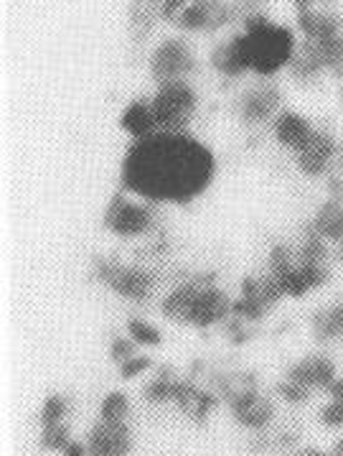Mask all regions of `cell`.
Listing matches in <instances>:
<instances>
[{"label":"cell","mask_w":343,"mask_h":456,"mask_svg":"<svg viewBox=\"0 0 343 456\" xmlns=\"http://www.w3.org/2000/svg\"><path fill=\"white\" fill-rule=\"evenodd\" d=\"M298 26L306 34V41L341 37V19L331 11H318V8L298 11Z\"/></svg>","instance_id":"obj_19"},{"label":"cell","mask_w":343,"mask_h":456,"mask_svg":"<svg viewBox=\"0 0 343 456\" xmlns=\"http://www.w3.org/2000/svg\"><path fill=\"white\" fill-rule=\"evenodd\" d=\"M310 52L318 56L323 72L343 77V37L323 38V41H306Z\"/></svg>","instance_id":"obj_21"},{"label":"cell","mask_w":343,"mask_h":456,"mask_svg":"<svg viewBox=\"0 0 343 456\" xmlns=\"http://www.w3.org/2000/svg\"><path fill=\"white\" fill-rule=\"evenodd\" d=\"M339 164L343 166V143H341V148H339Z\"/></svg>","instance_id":"obj_37"},{"label":"cell","mask_w":343,"mask_h":456,"mask_svg":"<svg viewBox=\"0 0 343 456\" xmlns=\"http://www.w3.org/2000/svg\"><path fill=\"white\" fill-rule=\"evenodd\" d=\"M318 420L328 431H343V403L328 401L318 408Z\"/></svg>","instance_id":"obj_28"},{"label":"cell","mask_w":343,"mask_h":456,"mask_svg":"<svg viewBox=\"0 0 343 456\" xmlns=\"http://www.w3.org/2000/svg\"><path fill=\"white\" fill-rule=\"evenodd\" d=\"M280 105H283L280 90L272 82H259V85H254V87H250V90L242 94V100H239V115H242L244 123L259 126V123L275 120L277 112H280Z\"/></svg>","instance_id":"obj_13"},{"label":"cell","mask_w":343,"mask_h":456,"mask_svg":"<svg viewBox=\"0 0 343 456\" xmlns=\"http://www.w3.org/2000/svg\"><path fill=\"white\" fill-rule=\"evenodd\" d=\"M156 224V215L148 204L140 201H132L123 191H117L112 201L108 204V212H105V227H108L112 235L117 238H143L153 230Z\"/></svg>","instance_id":"obj_5"},{"label":"cell","mask_w":343,"mask_h":456,"mask_svg":"<svg viewBox=\"0 0 343 456\" xmlns=\"http://www.w3.org/2000/svg\"><path fill=\"white\" fill-rule=\"evenodd\" d=\"M232 306H235V298L229 293L224 291V289H219L217 283H206L196 293V298H194L191 309L186 314L183 324L196 329L217 327L221 322L232 319Z\"/></svg>","instance_id":"obj_9"},{"label":"cell","mask_w":343,"mask_h":456,"mask_svg":"<svg viewBox=\"0 0 343 456\" xmlns=\"http://www.w3.org/2000/svg\"><path fill=\"white\" fill-rule=\"evenodd\" d=\"M244 26L247 28L242 34V44H244L250 72L272 77L283 67H290L292 56L298 52V44L290 28L277 26L265 16H250Z\"/></svg>","instance_id":"obj_2"},{"label":"cell","mask_w":343,"mask_h":456,"mask_svg":"<svg viewBox=\"0 0 343 456\" xmlns=\"http://www.w3.org/2000/svg\"><path fill=\"white\" fill-rule=\"evenodd\" d=\"M61 456H87V444H79V441H72L67 449H64V454Z\"/></svg>","instance_id":"obj_33"},{"label":"cell","mask_w":343,"mask_h":456,"mask_svg":"<svg viewBox=\"0 0 343 456\" xmlns=\"http://www.w3.org/2000/svg\"><path fill=\"white\" fill-rule=\"evenodd\" d=\"M313 133H315L313 123L306 120L300 112H292V110L277 112V118L272 120V135H275V141L283 148H288L290 153H295L298 148L306 146L307 138Z\"/></svg>","instance_id":"obj_14"},{"label":"cell","mask_w":343,"mask_h":456,"mask_svg":"<svg viewBox=\"0 0 343 456\" xmlns=\"http://www.w3.org/2000/svg\"><path fill=\"white\" fill-rule=\"evenodd\" d=\"M285 456H303V454H300V449H295V452H290V454H285Z\"/></svg>","instance_id":"obj_38"},{"label":"cell","mask_w":343,"mask_h":456,"mask_svg":"<svg viewBox=\"0 0 343 456\" xmlns=\"http://www.w3.org/2000/svg\"><path fill=\"white\" fill-rule=\"evenodd\" d=\"M188 3H191V0H161L163 19L176 20L179 16H181L183 11H186V5H188Z\"/></svg>","instance_id":"obj_31"},{"label":"cell","mask_w":343,"mask_h":456,"mask_svg":"<svg viewBox=\"0 0 343 456\" xmlns=\"http://www.w3.org/2000/svg\"><path fill=\"white\" fill-rule=\"evenodd\" d=\"M196 69V59L191 54L188 44L181 38H168L150 56V74L158 85L179 82L188 72Z\"/></svg>","instance_id":"obj_8"},{"label":"cell","mask_w":343,"mask_h":456,"mask_svg":"<svg viewBox=\"0 0 343 456\" xmlns=\"http://www.w3.org/2000/svg\"><path fill=\"white\" fill-rule=\"evenodd\" d=\"M150 367H153V362H150V357H148V354H135V357H130L127 362L120 365V372H123V378H125V380H132V378H140V375H145Z\"/></svg>","instance_id":"obj_30"},{"label":"cell","mask_w":343,"mask_h":456,"mask_svg":"<svg viewBox=\"0 0 343 456\" xmlns=\"http://www.w3.org/2000/svg\"><path fill=\"white\" fill-rule=\"evenodd\" d=\"M138 345L130 339V337H115L112 339V345H109V357L117 362V365H123V362H127L130 357H135L138 354Z\"/></svg>","instance_id":"obj_29"},{"label":"cell","mask_w":343,"mask_h":456,"mask_svg":"<svg viewBox=\"0 0 343 456\" xmlns=\"http://www.w3.org/2000/svg\"><path fill=\"white\" fill-rule=\"evenodd\" d=\"M341 200H343V179H341Z\"/></svg>","instance_id":"obj_39"},{"label":"cell","mask_w":343,"mask_h":456,"mask_svg":"<svg viewBox=\"0 0 343 456\" xmlns=\"http://www.w3.org/2000/svg\"><path fill=\"white\" fill-rule=\"evenodd\" d=\"M87 456H127L132 452L130 423L97 420L87 431Z\"/></svg>","instance_id":"obj_12"},{"label":"cell","mask_w":343,"mask_h":456,"mask_svg":"<svg viewBox=\"0 0 343 456\" xmlns=\"http://www.w3.org/2000/svg\"><path fill=\"white\" fill-rule=\"evenodd\" d=\"M130 419V401L123 390H112L100 403V420H112V423H127Z\"/></svg>","instance_id":"obj_22"},{"label":"cell","mask_w":343,"mask_h":456,"mask_svg":"<svg viewBox=\"0 0 343 456\" xmlns=\"http://www.w3.org/2000/svg\"><path fill=\"white\" fill-rule=\"evenodd\" d=\"M127 337H130L135 345H143V347H158L163 339L158 327H153V324L145 322V319H130V322H127Z\"/></svg>","instance_id":"obj_24"},{"label":"cell","mask_w":343,"mask_h":456,"mask_svg":"<svg viewBox=\"0 0 343 456\" xmlns=\"http://www.w3.org/2000/svg\"><path fill=\"white\" fill-rule=\"evenodd\" d=\"M67 411H69V403L64 395H49L44 405H41V413H38V420H41V428H52V426H59L67 419Z\"/></svg>","instance_id":"obj_25"},{"label":"cell","mask_w":343,"mask_h":456,"mask_svg":"<svg viewBox=\"0 0 343 456\" xmlns=\"http://www.w3.org/2000/svg\"><path fill=\"white\" fill-rule=\"evenodd\" d=\"M285 378L307 387L310 393H325L331 383L339 378V367L333 362V357H328L323 352H310L285 370Z\"/></svg>","instance_id":"obj_10"},{"label":"cell","mask_w":343,"mask_h":456,"mask_svg":"<svg viewBox=\"0 0 343 456\" xmlns=\"http://www.w3.org/2000/svg\"><path fill=\"white\" fill-rule=\"evenodd\" d=\"M206 283H214V275H211V278H209V275L191 278V281H186V283H181V286H176L173 291L163 298V314H165L168 319L181 322L183 324V322H186V314H188L191 304H194V298H196V293H199Z\"/></svg>","instance_id":"obj_17"},{"label":"cell","mask_w":343,"mask_h":456,"mask_svg":"<svg viewBox=\"0 0 343 456\" xmlns=\"http://www.w3.org/2000/svg\"><path fill=\"white\" fill-rule=\"evenodd\" d=\"M97 275L105 281L109 291H115L120 298L132 301V304H143L150 298V293L156 289V275L138 265H123L117 260H102L97 265Z\"/></svg>","instance_id":"obj_6"},{"label":"cell","mask_w":343,"mask_h":456,"mask_svg":"<svg viewBox=\"0 0 343 456\" xmlns=\"http://www.w3.org/2000/svg\"><path fill=\"white\" fill-rule=\"evenodd\" d=\"M120 123L135 141H145V138L158 133V123H156V115H153V108L148 100L130 102L123 112V118H120Z\"/></svg>","instance_id":"obj_20"},{"label":"cell","mask_w":343,"mask_h":456,"mask_svg":"<svg viewBox=\"0 0 343 456\" xmlns=\"http://www.w3.org/2000/svg\"><path fill=\"white\" fill-rule=\"evenodd\" d=\"M336 257H339V260H343V242L339 245V253H336Z\"/></svg>","instance_id":"obj_36"},{"label":"cell","mask_w":343,"mask_h":456,"mask_svg":"<svg viewBox=\"0 0 343 456\" xmlns=\"http://www.w3.org/2000/svg\"><path fill=\"white\" fill-rule=\"evenodd\" d=\"M72 444V428L67 423H59L52 428H41V449L44 452H59L64 454V449Z\"/></svg>","instance_id":"obj_26"},{"label":"cell","mask_w":343,"mask_h":456,"mask_svg":"<svg viewBox=\"0 0 343 456\" xmlns=\"http://www.w3.org/2000/svg\"><path fill=\"white\" fill-rule=\"evenodd\" d=\"M339 148H341V143L331 133L315 128V133L307 138L306 146L292 153V161L303 176L321 179L331 171V166L339 164Z\"/></svg>","instance_id":"obj_7"},{"label":"cell","mask_w":343,"mask_h":456,"mask_svg":"<svg viewBox=\"0 0 343 456\" xmlns=\"http://www.w3.org/2000/svg\"><path fill=\"white\" fill-rule=\"evenodd\" d=\"M307 227L323 238L328 245H341L343 242V200H325L307 222Z\"/></svg>","instance_id":"obj_15"},{"label":"cell","mask_w":343,"mask_h":456,"mask_svg":"<svg viewBox=\"0 0 343 456\" xmlns=\"http://www.w3.org/2000/svg\"><path fill=\"white\" fill-rule=\"evenodd\" d=\"M211 151L186 133H156L135 141L123 161V186L150 201L196 200L214 182Z\"/></svg>","instance_id":"obj_1"},{"label":"cell","mask_w":343,"mask_h":456,"mask_svg":"<svg viewBox=\"0 0 343 456\" xmlns=\"http://www.w3.org/2000/svg\"><path fill=\"white\" fill-rule=\"evenodd\" d=\"M331 449H333V452H336V454H339V456H343V436L336 438V444H333Z\"/></svg>","instance_id":"obj_35"},{"label":"cell","mask_w":343,"mask_h":456,"mask_svg":"<svg viewBox=\"0 0 343 456\" xmlns=\"http://www.w3.org/2000/svg\"><path fill=\"white\" fill-rule=\"evenodd\" d=\"M179 383L176 378L171 375H156L150 383L145 385V401L150 403H173L176 401V390H179Z\"/></svg>","instance_id":"obj_23"},{"label":"cell","mask_w":343,"mask_h":456,"mask_svg":"<svg viewBox=\"0 0 343 456\" xmlns=\"http://www.w3.org/2000/svg\"><path fill=\"white\" fill-rule=\"evenodd\" d=\"M300 454L303 456H339L333 449H318V446H306V449H300Z\"/></svg>","instance_id":"obj_34"},{"label":"cell","mask_w":343,"mask_h":456,"mask_svg":"<svg viewBox=\"0 0 343 456\" xmlns=\"http://www.w3.org/2000/svg\"><path fill=\"white\" fill-rule=\"evenodd\" d=\"M310 331H313L318 345L343 342V298L315 311L310 319Z\"/></svg>","instance_id":"obj_16"},{"label":"cell","mask_w":343,"mask_h":456,"mask_svg":"<svg viewBox=\"0 0 343 456\" xmlns=\"http://www.w3.org/2000/svg\"><path fill=\"white\" fill-rule=\"evenodd\" d=\"M325 395L331 398V401H339L343 403V375H339L333 383H331V387L325 390Z\"/></svg>","instance_id":"obj_32"},{"label":"cell","mask_w":343,"mask_h":456,"mask_svg":"<svg viewBox=\"0 0 343 456\" xmlns=\"http://www.w3.org/2000/svg\"><path fill=\"white\" fill-rule=\"evenodd\" d=\"M285 296L280 291L277 281L267 271L262 275H250L242 281V291L235 298L232 316L242 322H259L267 316V311L275 309Z\"/></svg>","instance_id":"obj_4"},{"label":"cell","mask_w":343,"mask_h":456,"mask_svg":"<svg viewBox=\"0 0 343 456\" xmlns=\"http://www.w3.org/2000/svg\"><path fill=\"white\" fill-rule=\"evenodd\" d=\"M211 64L221 77H229L236 79L244 72H250V64H247V54H244V44H242V34L232 37L229 41L219 44L217 49L211 52Z\"/></svg>","instance_id":"obj_18"},{"label":"cell","mask_w":343,"mask_h":456,"mask_svg":"<svg viewBox=\"0 0 343 456\" xmlns=\"http://www.w3.org/2000/svg\"><path fill=\"white\" fill-rule=\"evenodd\" d=\"M199 105V97L188 82H165L150 100V108L158 123V133H186L194 112Z\"/></svg>","instance_id":"obj_3"},{"label":"cell","mask_w":343,"mask_h":456,"mask_svg":"<svg viewBox=\"0 0 343 456\" xmlns=\"http://www.w3.org/2000/svg\"><path fill=\"white\" fill-rule=\"evenodd\" d=\"M236 8L227 0H191L176 23L183 31H217L235 19Z\"/></svg>","instance_id":"obj_11"},{"label":"cell","mask_w":343,"mask_h":456,"mask_svg":"<svg viewBox=\"0 0 343 456\" xmlns=\"http://www.w3.org/2000/svg\"><path fill=\"white\" fill-rule=\"evenodd\" d=\"M275 398L283 403H288V405H306L310 398H313V393L303 387V385L292 383L288 378H283L280 383L275 385Z\"/></svg>","instance_id":"obj_27"}]
</instances>
